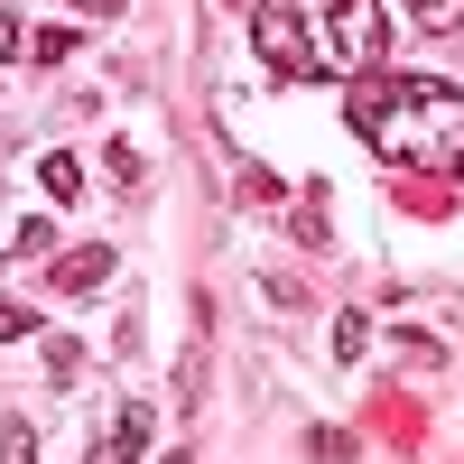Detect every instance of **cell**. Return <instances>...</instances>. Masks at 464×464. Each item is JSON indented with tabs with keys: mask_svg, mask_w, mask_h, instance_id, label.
<instances>
[{
	"mask_svg": "<svg viewBox=\"0 0 464 464\" xmlns=\"http://www.w3.org/2000/svg\"><path fill=\"white\" fill-rule=\"evenodd\" d=\"M102 168H111V186H121V196H140V186H149V168H140V149H121V140H111V159H102Z\"/></svg>",
	"mask_w": 464,
	"mask_h": 464,
	"instance_id": "cell-8",
	"label": "cell"
},
{
	"mask_svg": "<svg viewBox=\"0 0 464 464\" xmlns=\"http://www.w3.org/2000/svg\"><path fill=\"white\" fill-rule=\"evenodd\" d=\"M37 186H47L56 205H74L84 196V159H74V149H47V159H37Z\"/></svg>",
	"mask_w": 464,
	"mask_h": 464,
	"instance_id": "cell-5",
	"label": "cell"
},
{
	"mask_svg": "<svg viewBox=\"0 0 464 464\" xmlns=\"http://www.w3.org/2000/svg\"><path fill=\"white\" fill-rule=\"evenodd\" d=\"M19 334H37V306H19V297H0V343H19Z\"/></svg>",
	"mask_w": 464,
	"mask_h": 464,
	"instance_id": "cell-11",
	"label": "cell"
},
{
	"mask_svg": "<svg viewBox=\"0 0 464 464\" xmlns=\"http://www.w3.org/2000/svg\"><path fill=\"white\" fill-rule=\"evenodd\" d=\"M177 464H186V455H177Z\"/></svg>",
	"mask_w": 464,
	"mask_h": 464,
	"instance_id": "cell-16",
	"label": "cell"
},
{
	"mask_svg": "<svg viewBox=\"0 0 464 464\" xmlns=\"http://www.w3.org/2000/svg\"><path fill=\"white\" fill-rule=\"evenodd\" d=\"M102 279H111V242H74V251L47 260V288H56V297H84V288H102Z\"/></svg>",
	"mask_w": 464,
	"mask_h": 464,
	"instance_id": "cell-3",
	"label": "cell"
},
{
	"mask_svg": "<svg viewBox=\"0 0 464 464\" xmlns=\"http://www.w3.org/2000/svg\"><path fill=\"white\" fill-rule=\"evenodd\" d=\"M0 56H28V37H19V19L0 10Z\"/></svg>",
	"mask_w": 464,
	"mask_h": 464,
	"instance_id": "cell-15",
	"label": "cell"
},
{
	"mask_svg": "<svg viewBox=\"0 0 464 464\" xmlns=\"http://www.w3.org/2000/svg\"><path fill=\"white\" fill-rule=\"evenodd\" d=\"M74 19H121V0H65Z\"/></svg>",
	"mask_w": 464,
	"mask_h": 464,
	"instance_id": "cell-14",
	"label": "cell"
},
{
	"mask_svg": "<svg viewBox=\"0 0 464 464\" xmlns=\"http://www.w3.org/2000/svg\"><path fill=\"white\" fill-rule=\"evenodd\" d=\"M353 130L372 140L381 168H437V177H464V93L437 84V74H362L353 93Z\"/></svg>",
	"mask_w": 464,
	"mask_h": 464,
	"instance_id": "cell-2",
	"label": "cell"
},
{
	"mask_svg": "<svg viewBox=\"0 0 464 464\" xmlns=\"http://www.w3.org/2000/svg\"><path fill=\"white\" fill-rule=\"evenodd\" d=\"M149 428H159V418H149V400H130V409L111 418V428H102L93 464H140V455H149Z\"/></svg>",
	"mask_w": 464,
	"mask_h": 464,
	"instance_id": "cell-4",
	"label": "cell"
},
{
	"mask_svg": "<svg viewBox=\"0 0 464 464\" xmlns=\"http://www.w3.org/2000/svg\"><path fill=\"white\" fill-rule=\"evenodd\" d=\"M251 56L288 84H362L391 56V19L381 0H260Z\"/></svg>",
	"mask_w": 464,
	"mask_h": 464,
	"instance_id": "cell-1",
	"label": "cell"
},
{
	"mask_svg": "<svg viewBox=\"0 0 464 464\" xmlns=\"http://www.w3.org/2000/svg\"><path fill=\"white\" fill-rule=\"evenodd\" d=\"M297 242H306V251H325V196H306V205H297Z\"/></svg>",
	"mask_w": 464,
	"mask_h": 464,
	"instance_id": "cell-10",
	"label": "cell"
},
{
	"mask_svg": "<svg viewBox=\"0 0 464 464\" xmlns=\"http://www.w3.org/2000/svg\"><path fill=\"white\" fill-rule=\"evenodd\" d=\"M409 19L428 28V37H455L464 28V0H409Z\"/></svg>",
	"mask_w": 464,
	"mask_h": 464,
	"instance_id": "cell-6",
	"label": "cell"
},
{
	"mask_svg": "<svg viewBox=\"0 0 464 464\" xmlns=\"http://www.w3.org/2000/svg\"><path fill=\"white\" fill-rule=\"evenodd\" d=\"M65 56H74V28H37L28 37V65H65Z\"/></svg>",
	"mask_w": 464,
	"mask_h": 464,
	"instance_id": "cell-9",
	"label": "cell"
},
{
	"mask_svg": "<svg viewBox=\"0 0 464 464\" xmlns=\"http://www.w3.org/2000/svg\"><path fill=\"white\" fill-rule=\"evenodd\" d=\"M0 464H37V437L19 428V418H10V428H0Z\"/></svg>",
	"mask_w": 464,
	"mask_h": 464,
	"instance_id": "cell-13",
	"label": "cell"
},
{
	"mask_svg": "<svg viewBox=\"0 0 464 464\" xmlns=\"http://www.w3.org/2000/svg\"><path fill=\"white\" fill-rule=\"evenodd\" d=\"M10 251H19V260H56V223H47V214H28Z\"/></svg>",
	"mask_w": 464,
	"mask_h": 464,
	"instance_id": "cell-7",
	"label": "cell"
},
{
	"mask_svg": "<svg viewBox=\"0 0 464 464\" xmlns=\"http://www.w3.org/2000/svg\"><path fill=\"white\" fill-rule=\"evenodd\" d=\"M362 343H372V325H362V316H334V362H353Z\"/></svg>",
	"mask_w": 464,
	"mask_h": 464,
	"instance_id": "cell-12",
	"label": "cell"
}]
</instances>
